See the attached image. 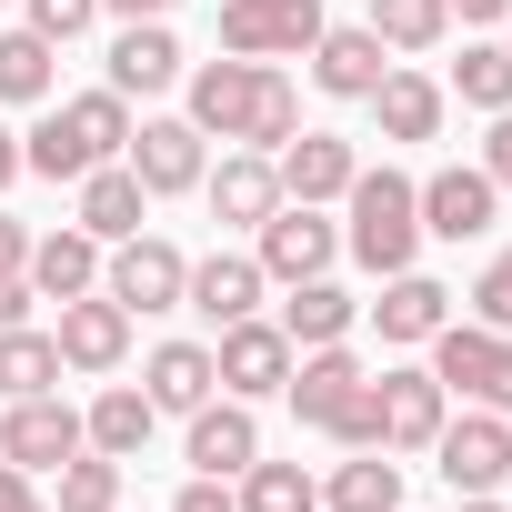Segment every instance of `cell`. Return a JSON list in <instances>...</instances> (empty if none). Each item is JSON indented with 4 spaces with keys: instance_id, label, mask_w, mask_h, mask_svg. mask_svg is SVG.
Segmentation results:
<instances>
[{
    "instance_id": "cell-33",
    "label": "cell",
    "mask_w": 512,
    "mask_h": 512,
    "mask_svg": "<svg viewBox=\"0 0 512 512\" xmlns=\"http://www.w3.org/2000/svg\"><path fill=\"white\" fill-rule=\"evenodd\" d=\"M452 91H462L472 111H512V51H502V41H462Z\"/></svg>"
},
{
    "instance_id": "cell-24",
    "label": "cell",
    "mask_w": 512,
    "mask_h": 512,
    "mask_svg": "<svg viewBox=\"0 0 512 512\" xmlns=\"http://www.w3.org/2000/svg\"><path fill=\"white\" fill-rule=\"evenodd\" d=\"M372 322H382V342H432V332L452 322V292H442L432 272H382Z\"/></svg>"
},
{
    "instance_id": "cell-10",
    "label": "cell",
    "mask_w": 512,
    "mask_h": 512,
    "mask_svg": "<svg viewBox=\"0 0 512 512\" xmlns=\"http://www.w3.org/2000/svg\"><path fill=\"white\" fill-rule=\"evenodd\" d=\"M71 452H91V432H81V412H71L61 392H31V402L0 412V462H21V472H61Z\"/></svg>"
},
{
    "instance_id": "cell-9",
    "label": "cell",
    "mask_w": 512,
    "mask_h": 512,
    "mask_svg": "<svg viewBox=\"0 0 512 512\" xmlns=\"http://www.w3.org/2000/svg\"><path fill=\"white\" fill-rule=\"evenodd\" d=\"M292 362H302V352H292V332H282V322H262V312L231 322V332L211 342V372H221V392H231V402L282 392V382H292Z\"/></svg>"
},
{
    "instance_id": "cell-29",
    "label": "cell",
    "mask_w": 512,
    "mask_h": 512,
    "mask_svg": "<svg viewBox=\"0 0 512 512\" xmlns=\"http://www.w3.org/2000/svg\"><path fill=\"white\" fill-rule=\"evenodd\" d=\"M31 392H61V342L11 322L0 332V402H31Z\"/></svg>"
},
{
    "instance_id": "cell-19",
    "label": "cell",
    "mask_w": 512,
    "mask_h": 512,
    "mask_svg": "<svg viewBox=\"0 0 512 512\" xmlns=\"http://www.w3.org/2000/svg\"><path fill=\"white\" fill-rule=\"evenodd\" d=\"M71 191H81V231H91L101 251H111V241H131V231H141V211H151V191H141V171H131V161H101V171H81Z\"/></svg>"
},
{
    "instance_id": "cell-41",
    "label": "cell",
    "mask_w": 512,
    "mask_h": 512,
    "mask_svg": "<svg viewBox=\"0 0 512 512\" xmlns=\"http://www.w3.org/2000/svg\"><path fill=\"white\" fill-rule=\"evenodd\" d=\"M0 512H51V502L31 492V472H21V462H0Z\"/></svg>"
},
{
    "instance_id": "cell-36",
    "label": "cell",
    "mask_w": 512,
    "mask_h": 512,
    "mask_svg": "<svg viewBox=\"0 0 512 512\" xmlns=\"http://www.w3.org/2000/svg\"><path fill=\"white\" fill-rule=\"evenodd\" d=\"M472 322L512 332V251H492V262H482V282H472Z\"/></svg>"
},
{
    "instance_id": "cell-1",
    "label": "cell",
    "mask_w": 512,
    "mask_h": 512,
    "mask_svg": "<svg viewBox=\"0 0 512 512\" xmlns=\"http://www.w3.org/2000/svg\"><path fill=\"white\" fill-rule=\"evenodd\" d=\"M201 141L221 131V141H251V151H282L292 131H302V91L272 71V61H201L191 71V111H181Z\"/></svg>"
},
{
    "instance_id": "cell-32",
    "label": "cell",
    "mask_w": 512,
    "mask_h": 512,
    "mask_svg": "<svg viewBox=\"0 0 512 512\" xmlns=\"http://www.w3.org/2000/svg\"><path fill=\"white\" fill-rule=\"evenodd\" d=\"M382 51H432L442 31H452V11L442 0H372V21H362Z\"/></svg>"
},
{
    "instance_id": "cell-11",
    "label": "cell",
    "mask_w": 512,
    "mask_h": 512,
    "mask_svg": "<svg viewBox=\"0 0 512 512\" xmlns=\"http://www.w3.org/2000/svg\"><path fill=\"white\" fill-rule=\"evenodd\" d=\"M372 412H382V452H432V432L452 422V392L422 362H402V372L372 382Z\"/></svg>"
},
{
    "instance_id": "cell-34",
    "label": "cell",
    "mask_w": 512,
    "mask_h": 512,
    "mask_svg": "<svg viewBox=\"0 0 512 512\" xmlns=\"http://www.w3.org/2000/svg\"><path fill=\"white\" fill-rule=\"evenodd\" d=\"M51 512H121V462H111V452H71Z\"/></svg>"
},
{
    "instance_id": "cell-14",
    "label": "cell",
    "mask_w": 512,
    "mask_h": 512,
    "mask_svg": "<svg viewBox=\"0 0 512 512\" xmlns=\"http://www.w3.org/2000/svg\"><path fill=\"white\" fill-rule=\"evenodd\" d=\"M272 171H282V201H342L352 171H362V151H352L342 131H292V141L272 151Z\"/></svg>"
},
{
    "instance_id": "cell-44",
    "label": "cell",
    "mask_w": 512,
    "mask_h": 512,
    "mask_svg": "<svg viewBox=\"0 0 512 512\" xmlns=\"http://www.w3.org/2000/svg\"><path fill=\"white\" fill-rule=\"evenodd\" d=\"M101 11H121V21H161L171 0H101Z\"/></svg>"
},
{
    "instance_id": "cell-21",
    "label": "cell",
    "mask_w": 512,
    "mask_h": 512,
    "mask_svg": "<svg viewBox=\"0 0 512 512\" xmlns=\"http://www.w3.org/2000/svg\"><path fill=\"white\" fill-rule=\"evenodd\" d=\"M181 81V41L161 31V21H121V41H111V91L121 101H151V91H171Z\"/></svg>"
},
{
    "instance_id": "cell-16",
    "label": "cell",
    "mask_w": 512,
    "mask_h": 512,
    "mask_svg": "<svg viewBox=\"0 0 512 512\" xmlns=\"http://www.w3.org/2000/svg\"><path fill=\"white\" fill-rule=\"evenodd\" d=\"M262 262H251V251H211V262H191V282H181V302L211 322V332H231V322H251L262 312Z\"/></svg>"
},
{
    "instance_id": "cell-42",
    "label": "cell",
    "mask_w": 512,
    "mask_h": 512,
    "mask_svg": "<svg viewBox=\"0 0 512 512\" xmlns=\"http://www.w3.org/2000/svg\"><path fill=\"white\" fill-rule=\"evenodd\" d=\"M0 272H31V231H21L11 211H0Z\"/></svg>"
},
{
    "instance_id": "cell-7",
    "label": "cell",
    "mask_w": 512,
    "mask_h": 512,
    "mask_svg": "<svg viewBox=\"0 0 512 512\" xmlns=\"http://www.w3.org/2000/svg\"><path fill=\"white\" fill-rule=\"evenodd\" d=\"M181 282H191V262L171 241H151V231H131V241H111V262H101V292L141 322V312H181Z\"/></svg>"
},
{
    "instance_id": "cell-38",
    "label": "cell",
    "mask_w": 512,
    "mask_h": 512,
    "mask_svg": "<svg viewBox=\"0 0 512 512\" xmlns=\"http://www.w3.org/2000/svg\"><path fill=\"white\" fill-rule=\"evenodd\" d=\"M482 171H492V191H512V111H492V141H482Z\"/></svg>"
},
{
    "instance_id": "cell-37",
    "label": "cell",
    "mask_w": 512,
    "mask_h": 512,
    "mask_svg": "<svg viewBox=\"0 0 512 512\" xmlns=\"http://www.w3.org/2000/svg\"><path fill=\"white\" fill-rule=\"evenodd\" d=\"M91 21H101V0H31V31H41L51 51H61V41H81Z\"/></svg>"
},
{
    "instance_id": "cell-8",
    "label": "cell",
    "mask_w": 512,
    "mask_h": 512,
    "mask_svg": "<svg viewBox=\"0 0 512 512\" xmlns=\"http://www.w3.org/2000/svg\"><path fill=\"white\" fill-rule=\"evenodd\" d=\"M332 251H342V231L322 221V201H282L272 221H262V251H251V262H262V282H322L332 272Z\"/></svg>"
},
{
    "instance_id": "cell-35",
    "label": "cell",
    "mask_w": 512,
    "mask_h": 512,
    "mask_svg": "<svg viewBox=\"0 0 512 512\" xmlns=\"http://www.w3.org/2000/svg\"><path fill=\"white\" fill-rule=\"evenodd\" d=\"M322 492H312V472L302 462H251L241 472V512H312Z\"/></svg>"
},
{
    "instance_id": "cell-27",
    "label": "cell",
    "mask_w": 512,
    "mask_h": 512,
    "mask_svg": "<svg viewBox=\"0 0 512 512\" xmlns=\"http://www.w3.org/2000/svg\"><path fill=\"white\" fill-rule=\"evenodd\" d=\"M141 392H151V412H201V402L221 392L211 342H161V352H151V372H141Z\"/></svg>"
},
{
    "instance_id": "cell-23",
    "label": "cell",
    "mask_w": 512,
    "mask_h": 512,
    "mask_svg": "<svg viewBox=\"0 0 512 512\" xmlns=\"http://www.w3.org/2000/svg\"><path fill=\"white\" fill-rule=\"evenodd\" d=\"M382 71H392V51H382L372 31H322V41H312V81H322L332 101H372Z\"/></svg>"
},
{
    "instance_id": "cell-17",
    "label": "cell",
    "mask_w": 512,
    "mask_h": 512,
    "mask_svg": "<svg viewBox=\"0 0 512 512\" xmlns=\"http://www.w3.org/2000/svg\"><path fill=\"white\" fill-rule=\"evenodd\" d=\"M181 452H191V472H211V482H241L251 462H262V422H251V402H201Z\"/></svg>"
},
{
    "instance_id": "cell-47",
    "label": "cell",
    "mask_w": 512,
    "mask_h": 512,
    "mask_svg": "<svg viewBox=\"0 0 512 512\" xmlns=\"http://www.w3.org/2000/svg\"><path fill=\"white\" fill-rule=\"evenodd\" d=\"M502 51H512V11H502Z\"/></svg>"
},
{
    "instance_id": "cell-4",
    "label": "cell",
    "mask_w": 512,
    "mask_h": 512,
    "mask_svg": "<svg viewBox=\"0 0 512 512\" xmlns=\"http://www.w3.org/2000/svg\"><path fill=\"white\" fill-rule=\"evenodd\" d=\"M342 201H352V231H342L352 262L362 272H412V251H422V191L382 161V171H352Z\"/></svg>"
},
{
    "instance_id": "cell-3",
    "label": "cell",
    "mask_w": 512,
    "mask_h": 512,
    "mask_svg": "<svg viewBox=\"0 0 512 512\" xmlns=\"http://www.w3.org/2000/svg\"><path fill=\"white\" fill-rule=\"evenodd\" d=\"M282 392H292V412H302L312 432H332L342 452H382V412H372V372L352 362V342H322V352H302Z\"/></svg>"
},
{
    "instance_id": "cell-13",
    "label": "cell",
    "mask_w": 512,
    "mask_h": 512,
    "mask_svg": "<svg viewBox=\"0 0 512 512\" xmlns=\"http://www.w3.org/2000/svg\"><path fill=\"white\" fill-rule=\"evenodd\" d=\"M412 191H422V231H432V241H482V231H492V201H502L482 161H452V171H432V181H412Z\"/></svg>"
},
{
    "instance_id": "cell-25",
    "label": "cell",
    "mask_w": 512,
    "mask_h": 512,
    "mask_svg": "<svg viewBox=\"0 0 512 512\" xmlns=\"http://www.w3.org/2000/svg\"><path fill=\"white\" fill-rule=\"evenodd\" d=\"M442 81L432 71H382V91H372V121H382V141H432L442 131Z\"/></svg>"
},
{
    "instance_id": "cell-20",
    "label": "cell",
    "mask_w": 512,
    "mask_h": 512,
    "mask_svg": "<svg viewBox=\"0 0 512 512\" xmlns=\"http://www.w3.org/2000/svg\"><path fill=\"white\" fill-rule=\"evenodd\" d=\"M201 191H211V221H251V231L282 211V171H272V151H231L221 171H201Z\"/></svg>"
},
{
    "instance_id": "cell-26",
    "label": "cell",
    "mask_w": 512,
    "mask_h": 512,
    "mask_svg": "<svg viewBox=\"0 0 512 512\" xmlns=\"http://www.w3.org/2000/svg\"><path fill=\"white\" fill-rule=\"evenodd\" d=\"M352 322H362V302L322 272V282H292V302H282V332H292V352H322V342H352Z\"/></svg>"
},
{
    "instance_id": "cell-40",
    "label": "cell",
    "mask_w": 512,
    "mask_h": 512,
    "mask_svg": "<svg viewBox=\"0 0 512 512\" xmlns=\"http://www.w3.org/2000/svg\"><path fill=\"white\" fill-rule=\"evenodd\" d=\"M31 302H41V292H31V272H0V332L31 322Z\"/></svg>"
},
{
    "instance_id": "cell-39",
    "label": "cell",
    "mask_w": 512,
    "mask_h": 512,
    "mask_svg": "<svg viewBox=\"0 0 512 512\" xmlns=\"http://www.w3.org/2000/svg\"><path fill=\"white\" fill-rule=\"evenodd\" d=\"M171 512H241V492H221V482H211V472H191V492H181V502H171Z\"/></svg>"
},
{
    "instance_id": "cell-12",
    "label": "cell",
    "mask_w": 512,
    "mask_h": 512,
    "mask_svg": "<svg viewBox=\"0 0 512 512\" xmlns=\"http://www.w3.org/2000/svg\"><path fill=\"white\" fill-rule=\"evenodd\" d=\"M432 462H442V482H452V492H492V482L512 472V422L472 402L462 422H442V432H432Z\"/></svg>"
},
{
    "instance_id": "cell-31",
    "label": "cell",
    "mask_w": 512,
    "mask_h": 512,
    "mask_svg": "<svg viewBox=\"0 0 512 512\" xmlns=\"http://www.w3.org/2000/svg\"><path fill=\"white\" fill-rule=\"evenodd\" d=\"M51 81H61V61H51V41L31 21L0 31V101H51Z\"/></svg>"
},
{
    "instance_id": "cell-46",
    "label": "cell",
    "mask_w": 512,
    "mask_h": 512,
    "mask_svg": "<svg viewBox=\"0 0 512 512\" xmlns=\"http://www.w3.org/2000/svg\"><path fill=\"white\" fill-rule=\"evenodd\" d=\"M462 512H502V502H492V492H462Z\"/></svg>"
},
{
    "instance_id": "cell-5",
    "label": "cell",
    "mask_w": 512,
    "mask_h": 512,
    "mask_svg": "<svg viewBox=\"0 0 512 512\" xmlns=\"http://www.w3.org/2000/svg\"><path fill=\"white\" fill-rule=\"evenodd\" d=\"M432 382L482 402V412H512V332L492 322H442L432 332Z\"/></svg>"
},
{
    "instance_id": "cell-45",
    "label": "cell",
    "mask_w": 512,
    "mask_h": 512,
    "mask_svg": "<svg viewBox=\"0 0 512 512\" xmlns=\"http://www.w3.org/2000/svg\"><path fill=\"white\" fill-rule=\"evenodd\" d=\"M21 181V131H0V191Z\"/></svg>"
},
{
    "instance_id": "cell-22",
    "label": "cell",
    "mask_w": 512,
    "mask_h": 512,
    "mask_svg": "<svg viewBox=\"0 0 512 512\" xmlns=\"http://www.w3.org/2000/svg\"><path fill=\"white\" fill-rule=\"evenodd\" d=\"M31 292H41V302H81V292H101V241H91L81 221L31 241Z\"/></svg>"
},
{
    "instance_id": "cell-15",
    "label": "cell",
    "mask_w": 512,
    "mask_h": 512,
    "mask_svg": "<svg viewBox=\"0 0 512 512\" xmlns=\"http://www.w3.org/2000/svg\"><path fill=\"white\" fill-rule=\"evenodd\" d=\"M61 372H121V352H131V312L111 302V292H81V302H61Z\"/></svg>"
},
{
    "instance_id": "cell-43",
    "label": "cell",
    "mask_w": 512,
    "mask_h": 512,
    "mask_svg": "<svg viewBox=\"0 0 512 512\" xmlns=\"http://www.w3.org/2000/svg\"><path fill=\"white\" fill-rule=\"evenodd\" d=\"M442 11H462V21H502L512 0H442Z\"/></svg>"
},
{
    "instance_id": "cell-2",
    "label": "cell",
    "mask_w": 512,
    "mask_h": 512,
    "mask_svg": "<svg viewBox=\"0 0 512 512\" xmlns=\"http://www.w3.org/2000/svg\"><path fill=\"white\" fill-rule=\"evenodd\" d=\"M121 141H131V101H121V91H81V101H51L41 131H21V171L81 181V171L121 161Z\"/></svg>"
},
{
    "instance_id": "cell-18",
    "label": "cell",
    "mask_w": 512,
    "mask_h": 512,
    "mask_svg": "<svg viewBox=\"0 0 512 512\" xmlns=\"http://www.w3.org/2000/svg\"><path fill=\"white\" fill-rule=\"evenodd\" d=\"M121 161L141 171V191H151V201H161V191H201V171H211L191 121H141V131L121 141Z\"/></svg>"
},
{
    "instance_id": "cell-28",
    "label": "cell",
    "mask_w": 512,
    "mask_h": 512,
    "mask_svg": "<svg viewBox=\"0 0 512 512\" xmlns=\"http://www.w3.org/2000/svg\"><path fill=\"white\" fill-rule=\"evenodd\" d=\"M151 422H161V412H151V392H131V382H111V392H101V402L81 412L91 452H111V462H131V452L151 442Z\"/></svg>"
},
{
    "instance_id": "cell-6",
    "label": "cell",
    "mask_w": 512,
    "mask_h": 512,
    "mask_svg": "<svg viewBox=\"0 0 512 512\" xmlns=\"http://www.w3.org/2000/svg\"><path fill=\"white\" fill-rule=\"evenodd\" d=\"M322 31V0H221V51L241 61H302Z\"/></svg>"
},
{
    "instance_id": "cell-30",
    "label": "cell",
    "mask_w": 512,
    "mask_h": 512,
    "mask_svg": "<svg viewBox=\"0 0 512 512\" xmlns=\"http://www.w3.org/2000/svg\"><path fill=\"white\" fill-rule=\"evenodd\" d=\"M322 502H332V512H402V462H392V452H352Z\"/></svg>"
}]
</instances>
